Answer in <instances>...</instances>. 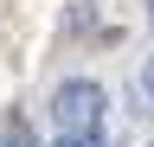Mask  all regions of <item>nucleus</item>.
<instances>
[{
    "mask_svg": "<svg viewBox=\"0 0 154 147\" xmlns=\"http://www.w3.org/2000/svg\"><path fill=\"white\" fill-rule=\"evenodd\" d=\"M0 147H32V134H26V128H7V134H0Z\"/></svg>",
    "mask_w": 154,
    "mask_h": 147,
    "instance_id": "20e7f679",
    "label": "nucleus"
},
{
    "mask_svg": "<svg viewBox=\"0 0 154 147\" xmlns=\"http://www.w3.org/2000/svg\"><path fill=\"white\" fill-rule=\"evenodd\" d=\"M51 147H103V134H58Z\"/></svg>",
    "mask_w": 154,
    "mask_h": 147,
    "instance_id": "f03ea898",
    "label": "nucleus"
},
{
    "mask_svg": "<svg viewBox=\"0 0 154 147\" xmlns=\"http://www.w3.org/2000/svg\"><path fill=\"white\" fill-rule=\"evenodd\" d=\"M103 83L96 77H64L51 90V122H58V134H103Z\"/></svg>",
    "mask_w": 154,
    "mask_h": 147,
    "instance_id": "f257e3e1",
    "label": "nucleus"
},
{
    "mask_svg": "<svg viewBox=\"0 0 154 147\" xmlns=\"http://www.w3.org/2000/svg\"><path fill=\"white\" fill-rule=\"evenodd\" d=\"M141 102H148V109H154V58H148V64H141Z\"/></svg>",
    "mask_w": 154,
    "mask_h": 147,
    "instance_id": "7ed1b4c3",
    "label": "nucleus"
}]
</instances>
